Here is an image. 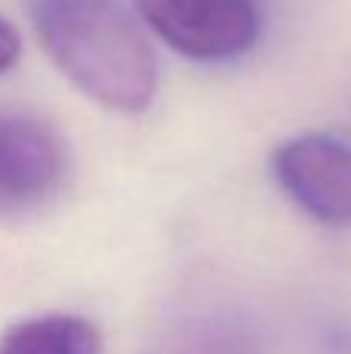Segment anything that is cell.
I'll return each mask as SVG.
<instances>
[{
  "label": "cell",
  "mask_w": 351,
  "mask_h": 354,
  "mask_svg": "<svg viewBox=\"0 0 351 354\" xmlns=\"http://www.w3.org/2000/svg\"><path fill=\"white\" fill-rule=\"evenodd\" d=\"M37 44L93 103L146 112L159 91V62L143 25L122 0H28Z\"/></svg>",
  "instance_id": "6da1fadb"
},
{
  "label": "cell",
  "mask_w": 351,
  "mask_h": 354,
  "mask_svg": "<svg viewBox=\"0 0 351 354\" xmlns=\"http://www.w3.org/2000/svg\"><path fill=\"white\" fill-rule=\"evenodd\" d=\"M72 177V149L56 124L19 109H0V218L47 208Z\"/></svg>",
  "instance_id": "7a4b0ae2"
},
{
  "label": "cell",
  "mask_w": 351,
  "mask_h": 354,
  "mask_svg": "<svg viewBox=\"0 0 351 354\" xmlns=\"http://www.w3.org/2000/svg\"><path fill=\"white\" fill-rule=\"evenodd\" d=\"M137 16L187 59L227 62L258 44L255 0H134Z\"/></svg>",
  "instance_id": "3957f363"
},
{
  "label": "cell",
  "mask_w": 351,
  "mask_h": 354,
  "mask_svg": "<svg viewBox=\"0 0 351 354\" xmlns=\"http://www.w3.org/2000/svg\"><path fill=\"white\" fill-rule=\"evenodd\" d=\"M277 187L327 227H351V143L333 134L283 140L271 156Z\"/></svg>",
  "instance_id": "277c9868"
},
{
  "label": "cell",
  "mask_w": 351,
  "mask_h": 354,
  "mask_svg": "<svg viewBox=\"0 0 351 354\" xmlns=\"http://www.w3.org/2000/svg\"><path fill=\"white\" fill-rule=\"evenodd\" d=\"M103 339L87 317L41 314L10 326L0 336V354H99Z\"/></svg>",
  "instance_id": "5b68a950"
},
{
  "label": "cell",
  "mask_w": 351,
  "mask_h": 354,
  "mask_svg": "<svg viewBox=\"0 0 351 354\" xmlns=\"http://www.w3.org/2000/svg\"><path fill=\"white\" fill-rule=\"evenodd\" d=\"M146 354H258V336L249 324L230 317L174 320Z\"/></svg>",
  "instance_id": "8992f818"
},
{
  "label": "cell",
  "mask_w": 351,
  "mask_h": 354,
  "mask_svg": "<svg viewBox=\"0 0 351 354\" xmlns=\"http://www.w3.org/2000/svg\"><path fill=\"white\" fill-rule=\"evenodd\" d=\"M22 56V35L12 22L0 16V75H6Z\"/></svg>",
  "instance_id": "52a82bcc"
},
{
  "label": "cell",
  "mask_w": 351,
  "mask_h": 354,
  "mask_svg": "<svg viewBox=\"0 0 351 354\" xmlns=\"http://www.w3.org/2000/svg\"><path fill=\"white\" fill-rule=\"evenodd\" d=\"M323 354H351V326L333 330L323 339Z\"/></svg>",
  "instance_id": "ba28073f"
}]
</instances>
